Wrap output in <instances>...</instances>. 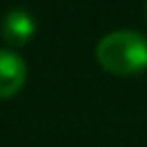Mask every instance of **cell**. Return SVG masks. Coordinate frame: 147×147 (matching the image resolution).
I'll use <instances>...</instances> for the list:
<instances>
[{"mask_svg": "<svg viewBox=\"0 0 147 147\" xmlns=\"http://www.w3.org/2000/svg\"><path fill=\"white\" fill-rule=\"evenodd\" d=\"M99 64L117 76H133L147 69V37L136 30H115L96 44Z\"/></svg>", "mask_w": 147, "mask_h": 147, "instance_id": "obj_1", "label": "cell"}, {"mask_svg": "<svg viewBox=\"0 0 147 147\" xmlns=\"http://www.w3.org/2000/svg\"><path fill=\"white\" fill-rule=\"evenodd\" d=\"M37 25H34V18L30 11L25 9H11L5 14V21H2V37L7 39V44L11 46H23L32 39Z\"/></svg>", "mask_w": 147, "mask_h": 147, "instance_id": "obj_3", "label": "cell"}, {"mask_svg": "<svg viewBox=\"0 0 147 147\" xmlns=\"http://www.w3.org/2000/svg\"><path fill=\"white\" fill-rule=\"evenodd\" d=\"M25 76H28L25 60L9 48H0V99L14 96L23 87Z\"/></svg>", "mask_w": 147, "mask_h": 147, "instance_id": "obj_2", "label": "cell"}]
</instances>
